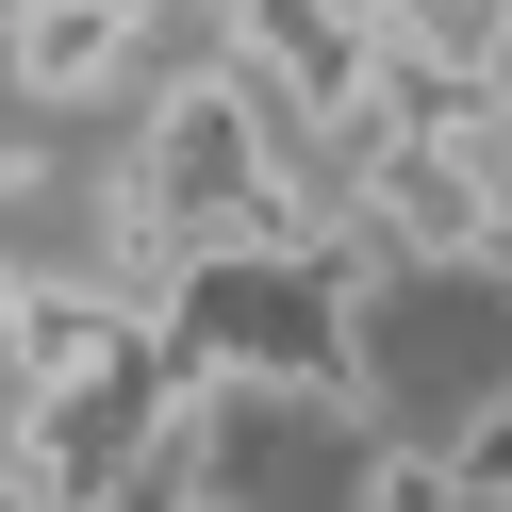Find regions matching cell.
<instances>
[{"label":"cell","instance_id":"6da1fadb","mask_svg":"<svg viewBox=\"0 0 512 512\" xmlns=\"http://www.w3.org/2000/svg\"><path fill=\"white\" fill-rule=\"evenodd\" d=\"M166 331L199 347L215 380H265V397H314V413H347L364 397V347H347V281L314 265V248H199V265L166 281Z\"/></svg>","mask_w":512,"mask_h":512},{"label":"cell","instance_id":"7a4b0ae2","mask_svg":"<svg viewBox=\"0 0 512 512\" xmlns=\"http://www.w3.org/2000/svg\"><path fill=\"white\" fill-rule=\"evenodd\" d=\"M116 67H133V17H116V0H34V17H17V83H34V100H100Z\"/></svg>","mask_w":512,"mask_h":512},{"label":"cell","instance_id":"3957f363","mask_svg":"<svg viewBox=\"0 0 512 512\" xmlns=\"http://www.w3.org/2000/svg\"><path fill=\"white\" fill-rule=\"evenodd\" d=\"M215 397H232V380H215ZM215 397L182 413V430H166V463H133L100 512H232V479H215Z\"/></svg>","mask_w":512,"mask_h":512},{"label":"cell","instance_id":"277c9868","mask_svg":"<svg viewBox=\"0 0 512 512\" xmlns=\"http://www.w3.org/2000/svg\"><path fill=\"white\" fill-rule=\"evenodd\" d=\"M364 512H479L463 446H364Z\"/></svg>","mask_w":512,"mask_h":512},{"label":"cell","instance_id":"5b68a950","mask_svg":"<svg viewBox=\"0 0 512 512\" xmlns=\"http://www.w3.org/2000/svg\"><path fill=\"white\" fill-rule=\"evenodd\" d=\"M397 50H446V67H512V0H397Z\"/></svg>","mask_w":512,"mask_h":512}]
</instances>
